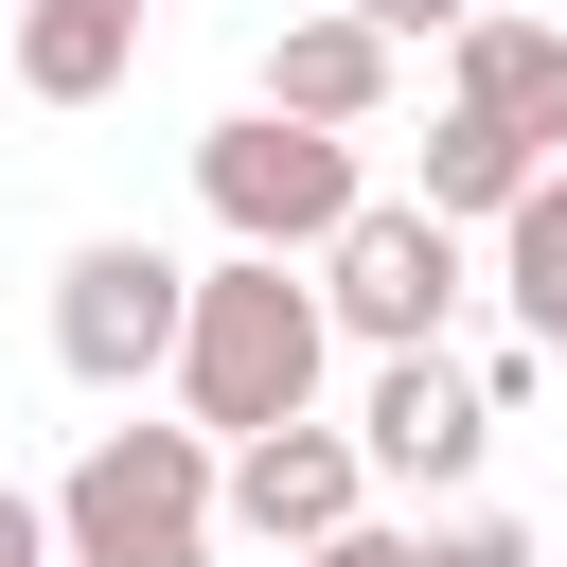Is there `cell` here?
<instances>
[{"instance_id": "6da1fadb", "label": "cell", "mask_w": 567, "mask_h": 567, "mask_svg": "<svg viewBox=\"0 0 567 567\" xmlns=\"http://www.w3.org/2000/svg\"><path fill=\"white\" fill-rule=\"evenodd\" d=\"M319 354H337V319H319V266H266V248L195 266V337H177V408H195L213 443H266V425H319Z\"/></svg>"}, {"instance_id": "7a4b0ae2", "label": "cell", "mask_w": 567, "mask_h": 567, "mask_svg": "<svg viewBox=\"0 0 567 567\" xmlns=\"http://www.w3.org/2000/svg\"><path fill=\"white\" fill-rule=\"evenodd\" d=\"M213 514H230L213 425H106L53 478V567H213Z\"/></svg>"}, {"instance_id": "3957f363", "label": "cell", "mask_w": 567, "mask_h": 567, "mask_svg": "<svg viewBox=\"0 0 567 567\" xmlns=\"http://www.w3.org/2000/svg\"><path fill=\"white\" fill-rule=\"evenodd\" d=\"M195 195H213V230L266 248V266H319V248L372 213L354 142H319V124H284V106H230V124L195 142Z\"/></svg>"}, {"instance_id": "277c9868", "label": "cell", "mask_w": 567, "mask_h": 567, "mask_svg": "<svg viewBox=\"0 0 567 567\" xmlns=\"http://www.w3.org/2000/svg\"><path fill=\"white\" fill-rule=\"evenodd\" d=\"M461 230L425 213V195H372L337 248H319V319L337 337H372V354H443V319H461Z\"/></svg>"}, {"instance_id": "5b68a950", "label": "cell", "mask_w": 567, "mask_h": 567, "mask_svg": "<svg viewBox=\"0 0 567 567\" xmlns=\"http://www.w3.org/2000/svg\"><path fill=\"white\" fill-rule=\"evenodd\" d=\"M177 337H195V266H177V248L89 230V248L53 266V354H71V390H142V372H177Z\"/></svg>"}, {"instance_id": "8992f818", "label": "cell", "mask_w": 567, "mask_h": 567, "mask_svg": "<svg viewBox=\"0 0 567 567\" xmlns=\"http://www.w3.org/2000/svg\"><path fill=\"white\" fill-rule=\"evenodd\" d=\"M478 443H496V408H478V372H461V354H372V408H354V461H372V478L461 496V478H478Z\"/></svg>"}, {"instance_id": "52a82bcc", "label": "cell", "mask_w": 567, "mask_h": 567, "mask_svg": "<svg viewBox=\"0 0 567 567\" xmlns=\"http://www.w3.org/2000/svg\"><path fill=\"white\" fill-rule=\"evenodd\" d=\"M354 496H372V461H354V425H266V443H230V514L301 567V549H337L354 532Z\"/></svg>"}, {"instance_id": "ba28073f", "label": "cell", "mask_w": 567, "mask_h": 567, "mask_svg": "<svg viewBox=\"0 0 567 567\" xmlns=\"http://www.w3.org/2000/svg\"><path fill=\"white\" fill-rule=\"evenodd\" d=\"M443 106H478V124H514L549 177H567V18H478L461 35V89Z\"/></svg>"}, {"instance_id": "9c48e42d", "label": "cell", "mask_w": 567, "mask_h": 567, "mask_svg": "<svg viewBox=\"0 0 567 567\" xmlns=\"http://www.w3.org/2000/svg\"><path fill=\"white\" fill-rule=\"evenodd\" d=\"M266 106L319 124V142H354V124L390 106V35H372V18H284V35H266Z\"/></svg>"}, {"instance_id": "30bf717a", "label": "cell", "mask_w": 567, "mask_h": 567, "mask_svg": "<svg viewBox=\"0 0 567 567\" xmlns=\"http://www.w3.org/2000/svg\"><path fill=\"white\" fill-rule=\"evenodd\" d=\"M142 71V0H18V89L35 106H106Z\"/></svg>"}, {"instance_id": "8fae6325", "label": "cell", "mask_w": 567, "mask_h": 567, "mask_svg": "<svg viewBox=\"0 0 567 567\" xmlns=\"http://www.w3.org/2000/svg\"><path fill=\"white\" fill-rule=\"evenodd\" d=\"M532 177H549V159H532L514 124H478V106H443V124H425V177H408V195H425L443 230H496V213H514Z\"/></svg>"}, {"instance_id": "7c38bea8", "label": "cell", "mask_w": 567, "mask_h": 567, "mask_svg": "<svg viewBox=\"0 0 567 567\" xmlns=\"http://www.w3.org/2000/svg\"><path fill=\"white\" fill-rule=\"evenodd\" d=\"M496 301H514L532 354H567V177H532V195L496 213Z\"/></svg>"}, {"instance_id": "4fadbf2b", "label": "cell", "mask_w": 567, "mask_h": 567, "mask_svg": "<svg viewBox=\"0 0 567 567\" xmlns=\"http://www.w3.org/2000/svg\"><path fill=\"white\" fill-rule=\"evenodd\" d=\"M408 567H532V532L514 514H443V532H408Z\"/></svg>"}, {"instance_id": "5bb4252c", "label": "cell", "mask_w": 567, "mask_h": 567, "mask_svg": "<svg viewBox=\"0 0 567 567\" xmlns=\"http://www.w3.org/2000/svg\"><path fill=\"white\" fill-rule=\"evenodd\" d=\"M337 18H372V35H478L496 0H337Z\"/></svg>"}, {"instance_id": "9a60e30c", "label": "cell", "mask_w": 567, "mask_h": 567, "mask_svg": "<svg viewBox=\"0 0 567 567\" xmlns=\"http://www.w3.org/2000/svg\"><path fill=\"white\" fill-rule=\"evenodd\" d=\"M0 567H53V496H18V478H0Z\"/></svg>"}, {"instance_id": "2e32d148", "label": "cell", "mask_w": 567, "mask_h": 567, "mask_svg": "<svg viewBox=\"0 0 567 567\" xmlns=\"http://www.w3.org/2000/svg\"><path fill=\"white\" fill-rule=\"evenodd\" d=\"M301 567H408V532H372V514H354V532H337V549H301Z\"/></svg>"}]
</instances>
